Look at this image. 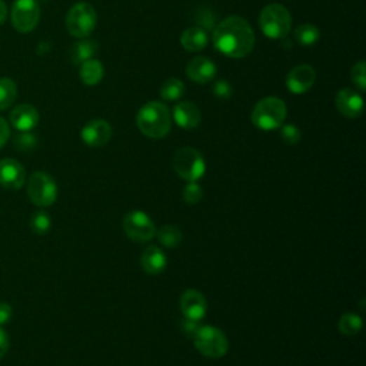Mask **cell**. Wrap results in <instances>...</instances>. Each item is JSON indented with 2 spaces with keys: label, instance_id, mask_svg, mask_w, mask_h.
<instances>
[{
  "label": "cell",
  "instance_id": "cell-16",
  "mask_svg": "<svg viewBox=\"0 0 366 366\" xmlns=\"http://www.w3.org/2000/svg\"><path fill=\"white\" fill-rule=\"evenodd\" d=\"M172 118L179 128L185 129V130L196 129L202 121L199 107L189 100H183V102L176 103L173 107Z\"/></svg>",
  "mask_w": 366,
  "mask_h": 366
},
{
  "label": "cell",
  "instance_id": "cell-12",
  "mask_svg": "<svg viewBox=\"0 0 366 366\" xmlns=\"http://www.w3.org/2000/svg\"><path fill=\"white\" fill-rule=\"evenodd\" d=\"M180 311L183 318L199 322L208 312V301L198 289H188L180 297Z\"/></svg>",
  "mask_w": 366,
  "mask_h": 366
},
{
  "label": "cell",
  "instance_id": "cell-19",
  "mask_svg": "<svg viewBox=\"0 0 366 366\" xmlns=\"http://www.w3.org/2000/svg\"><path fill=\"white\" fill-rule=\"evenodd\" d=\"M140 265L142 269L148 275H159L166 269L168 258L159 246L149 245L142 252Z\"/></svg>",
  "mask_w": 366,
  "mask_h": 366
},
{
  "label": "cell",
  "instance_id": "cell-2",
  "mask_svg": "<svg viewBox=\"0 0 366 366\" xmlns=\"http://www.w3.org/2000/svg\"><path fill=\"white\" fill-rule=\"evenodd\" d=\"M139 130L151 139H163L172 128V114L165 103L152 100L144 103L136 116Z\"/></svg>",
  "mask_w": 366,
  "mask_h": 366
},
{
  "label": "cell",
  "instance_id": "cell-32",
  "mask_svg": "<svg viewBox=\"0 0 366 366\" xmlns=\"http://www.w3.org/2000/svg\"><path fill=\"white\" fill-rule=\"evenodd\" d=\"M280 137L286 144H297L302 139V132L297 125L286 123L280 126Z\"/></svg>",
  "mask_w": 366,
  "mask_h": 366
},
{
  "label": "cell",
  "instance_id": "cell-29",
  "mask_svg": "<svg viewBox=\"0 0 366 366\" xmlns=\"http://www.w3.org/2000/svg\"><path fill=\"white\" fill-rule=\"evenodd\" d=\"M38 144V137H36L32 132H20L13 139V146L20 152H30Z\"/></svg>",
  "mask_w": 366,
  "mask_h": 366
},
{
  "label": "cell",
  "instance_id": "cell-36",
  "mask_svg": "<svg viewBox=\"0 0 366 366\" xmlns=\"http://www.w3.org/2000/svg\"><path fill=\"white\" fill-rule=\"evenodd\" d=\"M9 349V335L6 334L5 329L0 326V359H2Z\"/></svg>",
  "mask_w": 366,
  "mask_h": 366
},
{
  "label": "cell",
  "instance_id": "cell-24",
  "mask_svg": "<svg viewBox=\"0 0 366 366\" xmlns=\"http://www.w3.org/2000/svg\"><path fill=\"white\" fill-rule=\"evenodd\" d=\"M185 83H183L180 79L177 78H170L168 81L163 82V85L161 86L159 95L163 100L166 102H176L179 100L183 95H185Z\"/></svg>",
  "mask_w": 366,
  "mask_h": 366
},
{
  "label": "cell",
  "instance_id": "cell-8",
  "mask_svg": "<svg viewBox=\"0 0 366 366\" xmlns=\"http://www.w3.org/2000/svg\"><path fill=\"white\" fill-rule=\"evenodd\" d=\"M27 196L36 206H52L57 199V185L55 179L46 172H34L29 177Z\"/></svg>",
  "mask_w": 366,
  "mask_h": 366
},
{
  "label": "cell",
  "instance_id": "cell-38",
  "mask_svg": "<svg viewBox=\"0 0 366 366\" xmlns=\"http://www.w3.org/2000/svg\"><path fill=\"white\" fill-rule=\"evenodd\" d=\"M8 18V5L5 4V0H0V26L5 23Z\"/></svg>",
  "mask_w": 366,
  "mask_h": 366
},
{
  "label": "cell",
  "instance_id": "cell-34",
  "mask_svg": "<svg viewBox=\"0 0 366 366\" xmlns=\"http://www.w3.org/2000/svg\"><path fill=\"white\" fill-rule=\"evenodd\" d=\"M12 316H13V308L6 302H0V326L11 322Z\"/></svg>",
  "mask_w": 366,
  "mask_h": 366
},
{
  "label": "cell",
  "instance_id": "cell-23",
  "mask_svg": "<svg viewBox=\"0 0 366 366\" xmlns=\"http://www.w3.org/2000/svg\"><path fill=\"white\" fill-rule=\"evenodd\" d=\"M294 39L298 45L304 48H311L316 45L320 39V30L312 23H302L294 32Z\"/></svg>",
  "mask_w": 366,
  "mask_h": 366
},
{
  "label": "cell",
  "instance_id": "cell-13",
  "mask_svg": "<svg viewBox=\"0 0 366 366\" xmlns=\"http://www.w3.org/2000/svg\"><path fill=\"white\" fill-rule=\"evenodd\" d=\"M112 133L114 130L111 123L103 119H95L83 126L81 137L89 148H102V146L107 144L109 140H111Z\"/></svg>",
  "mask_w": 366,
  "mask_h": 366
},
{
  "label": "cell",
  "instance_id": "cell-28",
  "mask_svg": "<svg viewBox=\"0 0 366 366\" xmlns=\"http://www.w3.org/2000/svg\"><path fill=\"white\" fill-rule=\"evenodd\" d=\"M29 225H30V229L34 235L38 236H43L46 235L50 228H52V219L49 216L48 212L45 210H38L34 212L32 216H30V221H29Z\"/></svg>",
  "mask_w": 366,
  "mask_h": 366
},
{
  "label": "cell",
  "instance_id": "cell-15",
  "mask_svg": "<svg viewBox=\"0 0 366 366\" xmlns=\"http://www.w3.org/2000/svg\"><path fill=\"white\" fill-rule=\"evenodd\" d=\"M337 109L341 115L349 119H356L363 114V96L359 90L345 88L337 93Z\"/></svg>",
  "mask_w": 366,
  "mask_h": 366
},
{
  "label": "cell",
  "instance_id": "cell-27",
  "mask_svg": "<svg viewBox=\"0 0 366 366\" xmlns=\"http://www.w3.org/2000/svg\"><path fill=\"white\" fill-rule=\"evenodd\" d=\"M362 318L353 312H346L339 319V332L345 337H355L360 332L362 329Z\"/></svg>",
  "mask_w": 366,
  "mask_h": 366
},
{
  "label": "cell",
  "instance_id": "cell-30",
  "mask_svg": "<svg viewBox=\"0 0 366 366\" xmlns=\"http://www.w3.org/2000/svg\"><path fill=\"white\" fill-rule=\"evenodd\" d=\"M182 198L188 205H198L203 198V189L198 182H188L182 191Z\"/></svg>",
  "mask_w": 366,
  "mask_h": 366
},
{
  "label": "cell",
  "instance_id": "cell-26",
  "mask_svg": "<svg viewBox=\"0 0 366 366\" xmlns=\"http://www.w3.org/2000/svg\"><path fill=\"white\" fill-rule=\"evenodd\" d=\"M18 96V86L11 78H0V111L11 107Z\"/></svg>",
  "mask_w": 366,
  "mask_h": 366
},
{
  "label": "cell",
  "instance_id": "cell-22",
  "mask_svg": "<svg viewBox=\"0 0 366 366\" xmlns=\"http://www.w3.org/2000/svg\"><path fill=\"white\" fill-rule=\"evenodd\" d=\"M103 76H104V67L99 60L90 59L81 65L79 78L85 85L96 86L102 82Z\"/></svg>",
  "mask_w": 366,
  "mask_h": 366
},
{
  "label": "cell",
  "instance_id": "cell-33",
  "mask_svg": "<svg viewBox=\"0 0 366 366\" xmlns=\"http://www.w3.org/2000/svg\"><path fill=\"white\" fill-rule=\"evenodd\" d=\"M212 90H213V95H215L217 99H221V100H228V99H231V97H232V93H233L232 85H231L228 81H225V79L215 81Z\"/></svg>",
  "mask_w": 366,
  "mask_h": 366
},
{
  "label": "cell",
  "instance_id": "cell-4",
  "mask_svg": "<svg viewBox=\"0 0 366 366\" xmlns=\"http://www.w3.org/2000/svg\"><path fill=\"white\" fill-rule=\"evenodd\" d=\"M192 338L198 352L206 358H224L229 351V342L226 335L221 329L212 325H199Z\"/></svg>",
  "mask_w": 366,
  "mask_h": 366
},
{
  "label": "cell",
  "instance_id": "cell-25",
  "mask_svg": "<svg viewBox=\"0 0 366 366\" xmlns=\"http://www.w3.org/2000/svg\"><path fill=\"white\" fill-rule=\"evenodd\" d=\"M156 238L162 246L175 249L182 243L183 233L175 225H165L161 228V231H156Z\"/></svg>",
  "mask_w": 366,
  "mask_h": 366
},
{
  "label": "cell",
  "instance_id": "cell-9",
  "mask_svg": "<svg viewBox=\"0 0 366 366\" xmlns=\"http://www.w3.org/2000/svg\"><path fill=\"white\" fill-rule=\"evenodd\" d=\"M123 232L137 243H146L156 236V226L152 217L143 210H130L123 216Z\"/></svg>",
  "mask_w": 366,
  "mask_h": 366
},
{
  "label": "cell",
  "instance_id": "cell-21",
  "mask_svg": "<svg viewBox=\"0 0 366 366\" xmlns=\"http://www.w3.org/2000/svg\"><path fill=\"white\" fill-rule=\"evenodd\" d=\"M97 52H99V45L96 41L82 39L81 42L75 43L70 48L69 59L73 65H82L86 60L95 59Z\"/></svg>",
  "mask_w": 366,
  "mask_h": 366
},
{
  "label": "cell",
  "instance_id": "cell-3",
  "mask_svg": "<svg viewBox=\"0 0 366 366\" xmlns=\"http://www.w3.org/2000/svg\"><path fill=\"white\" fill-rule=\"evenodd\" d=\"M287 107L285 102L279 97L268 96L255 104L250 121L259 130L271 132L279 129L285 123Z\"/></svg>",
  "mask_w": 366,
  "mask_h": 366
},
{
  "label": "cell",
  "instance_id": "cell-20",
  "mask_svg": "<svg viewBox=\"0 0 366 366\" xmlns=\"http://www.w3.org/2000/svg\"><path fill=\"white\" fill-rule=\"evenodd\" d=\"M208 32L201 26H191L180 34V45L188 52H201L208 46Z\"/></svg>",
  "mask_w": 366,
  "mask_h": 366
},
{
  "label": "cell",
  "instance_id": "cell-37",
  "mask_svg": "<svg viewBox=\"0 0 366 366\" xmlns=\"http://www.w3.org/2000/svg\"><path fill=\"white\" fill-rule=\"evenodd\" d=\"M199 327V322H196V320H192V319H187L185 318V320L182 322V329L183 331H185V334L188 335V337H194V334L196 332V329Z\"/></svg>",
  "mask_w": 366,
  "mask_h": 366
},
{
  "label": "cell",
  "instance_id": "cell-14",
  "mask_svg": "<svg viewBox=\"0 0 366 366\" xmlns=\"http://www.w3.org/2000/svg\"><path fill=\"white\" fill-rule=\"evenodd\" d=\"M26 182V170L15 159H0V187L9 191H19Z\"/></svg>",
  "mask_w": 366,
  "mask_h": 366
},
{
  "label": "cell",
  "instance_id": "cell-17",
  "mask_svg": "<svg viewBox=\"0 0 366 366\" xmlns=\"http://www.w3.org/2000/svg\"><path fill=\"white\" fill-rule=\"evenodd\" d=\"M217 67L216 65L205 57V56H198L194 57L188 65H187V76L199 85H206L216 78Z\"/></svg>",
  "mask_w": 366,
  "mask_h": 366
},
{
  "label": "cell",
  "instance_id": "cell-35",
  "mask_svg": "<svg viewBox=\"0 0 366 366\" xmlns=\"http://www.w3.org/2000/svg\"><path fill=\"white\" fill-rule=\"evenodd\" d=\"M9 136H11L9 125H8V122L4 118H0V149H2L4 146L6 144Z\"/></svg>",
  "mask_w": 366,
  "mask_h": 366
},
{
  "label": "cell",
  "instance_id": "cell-6",
  "mask_svg": "<svg viewBox=\"0 0 366 366\" xmlns=\"http://www.w3.org/2000/svg\"><path fill=\"white\" fill-rule=\"evenodd\" d=\"M172 166L177 176L187 182H198L206 172V162L195 148H180L172 161Z\"/></svg>",
  "mask_w": 366,
  "mask_h": 366
},
{
  "label": "cell",
  "instance_id": "cell-1",
  "mask_svg": "<svg viewBox=\"0 0 366 366\" xmlns=\"http://www.w3.org/2000/svg\"><path fill=\"white\" fill-rule=\"evenodd\" d=\"M213 45L228 57L243 59L255 48V32L246 19L229 16L213 29Z\"/></svg>",
  "mask_w": 366,
  "mask_h": 366
},
{
  "label": "cell",
  "instance_id": "cell-18",
  "mask_svg": "<svg viewBox=\"0 0 366 366\" xmlns=\"http://www.w3.org/2000/svg\"><path fill=\"white\" fill-rule=\"evenodd\" d=\"M11 123L19 132H30L39 123V112L32 104H19L11 114Z\"/></svg>",
  "mask_w": 366,
  "mask_h": 366
},
{
  "label": "cell",
  "instance_id": "cell-31",
  "mask_svg": "<svg viewBox=\"0 0 366 366\" xmlns=\"http://www.w3.org/2000/svg\"><path fill=\"white\" fill-rule=\"evenodd\" d=\"M351 81L362 93L366 89V63L363 60L355 63L351 70Z\"/></svg>",
  "mask_w": 366,
  "mask_h": 366
},
{
  "label": "cell",
  "instance_id": "cell-10",
  "mask_svg": "<svg viewBox=\"0 0 366 366\" xmlns=\"http://www.w3.org/2000/svg\"><path fill=\"white\" fill-rule=\"evenodd\" d=\"M41 20L38 0H16L12 8V25L20 33H30Z\"/></svg>",
  "mask_w": 366,
  "mask_h": 366
},
{
  "label": "cell",
  "instance_id": "cell-7",
  "mask_svg": "<svg viewBox=\"0 0 366 366\" xmlns=\"http://www.w3.org/2000/svg\"><path fill=\"white\" fill-rule=\"evenodd\" d=\"M97 15L95 8L88 2H79L67 12L66 29L69 34L78 39H86L95 30Z\"/></svg>",
  "mask_w": 366,
  "mask_h": 366
},
{
  "label": "cell",
  "instance_id": "cell-5",
  "mask_svg": "<svg viewBox=\"0 0 366 366\" xmlns=\"http://www.w3.org/2000/svg\"><path fill=\"white\" fill-rule=\"evenodd\" d=\"M259 27L269 39H285L292 29V16L289 11L279 4L268 5L259 15Z\"/></svg>",
  "mask_w": 366,
  "mask_h": 366
},
{
  "label": "cell",
  "instance_id": "cell-11",
  "mask_svg": "<svg viewBox=\"0 0 366 366\" xmlns=\"http://www.w3.org/2000/svg\"><path fill=\"white\" fill-rule=\"evenodd\" d=\"M316 81V72L311 65H298L290 69L286 76V88L294 95H304L312 89Z\"/></svg>",
  "mask_w": 366,
  "mask_h": 366
}]
</instances>
